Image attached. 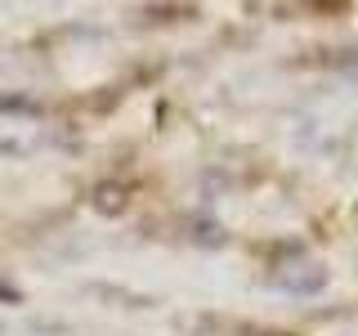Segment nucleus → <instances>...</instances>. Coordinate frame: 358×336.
<instances>
[{
  "label": "nucleus",
  "mask_w": 358,
  "mask_h": 336,
  "mask_svg": "<svg viewBox=\"0 0 358 336\" xmlns=\"http://www.w3.org/2000/svg\"><path fill=\"white\" fill-rule=\"evenodd\" d=\"M94 206L99 211H121V206H126V202H121V188H99V193H94Z\"/></svg>",
  "instance_id": "nucleus-1"
}]
</instances>
